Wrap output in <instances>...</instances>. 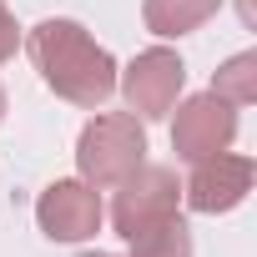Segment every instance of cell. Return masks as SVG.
I'll return each mask as SVG.
<instances>
[{"mask_svg":"<svg viewBox=\"0 0 257 257\" xmlns=\"http://www.w3.org/2000/svg\"><path fill=\"white\" fill-rule=\"evenodd\" d=\"M172 152L182 162H207L217 152H232L237 142V106H227L212 91H197L172 106Z\"/></svg>","mask_w":257,"mask_h":257,"instance_id":"5b68a950","label":"cell"},{"mask_svg":"<svg viewBox=\"0 0 257 257\" xmlns=\"http://www.w3.org/2000/svg\"><path fill=\"white\" fill-rule=\"evenodd\" d=\"M252 177H257V162L242 157V152H217L207 162H192V177L182 182V202L192 212H207V217H222L232 207L247 202L252 192Z\"/></svg>","mask_w":257,"mask_h":257,"instance_id":"52a82bcc","label":"cell"},{"mask_svg":"<svg viewBox=\"0 0 257 257\" xmlns=\"http://www.w3.org/2000/svg\"><path fill=\"white\" fill-rule=\"evenodd\" d=\"M217 11H222V0H142V21H147V31L162 36V41L192 36V31L207 26Z\"/></svg>","mask_w":257,"mask_h":257,"instance_id":"ba28073f","label":"cell"},{"mask_svg":"<svg viewBox=\"0 0 257 257\" xmlns=\"http://www.w3.org/2000/svg\"><path fill=\"white\" fill-rule=\"evenodd\" d=\"M142 162H147V126H142V116L101 111V116H91L81 126V137H76V172L96 192L126 182Z\"/></svg>","mask_w":257,"mask_h":257,"instance_id":"7a4b0ae2","label":"cell"},{"mask_svg":"<svg viewBox=\"0 0 257 257\" xmlns=\"http://www.w3.org/2000/svg\"><path fill=\"white\" fill-rule=\"evenodd\" d=\"M81 257H116V252H81Z\"/></svg>","mask_w":257,"mask_h":257,"instance_id":"4fadbf2b","label":"cell"},{"mask_svg":"<svg viewBox=\"0 0 257 257\" xmlns=\"http://www.w3.org/2000/svg\"><path fill=\"white\" fill-rule=\"evenodd\" d=\"M16 46H21V26H16L11 6H6V0H0V66H6V61L16 56Z\"/></svg>","mask_w":257,"mask_h":257,"instance_id":"8fae6325","label":"cell"},{"mask_svg":"<svg viewBox=\"0 0 257 257\" xmlns=\"http://www.w3.org/2000/svg\"><path fill=\"white\" fill-rule=\"evenodd\" d=\"M0 121H6V86H0Z\"/></svg>","mask_w":257,"mask_h":257,"instance_id":"7c38bea8","label":"cell"},{"mask_svg":"<svg viewBox=\"0 0 257 257\" xmlns=\"http://www.w3.org/2000/svg\"><path fill=\"white\" fill-rule=\"evenodd\" d=\"M26 51H31L41 81H46L61 101H71V106L96 111V106L116 91V61H111L106 46L91 41V31H86L81 21H61V16H56V21L31 26Z\"/></svg>","mask_w":257,"mask_h":257,"instance_id":"6da1fadb","label":"cell"},{"mask_svg":"<svg viewBox=\"0 0 257 257\" xmlns=\"http://www.w3.org/2000/svg\"><path fill=\"white\" fill-rule=\"evenodd\" d=\"M126 247H132V257H192V227H187V217L177 212V217L152 222V227L137 232V237H126Z\"/></svg>","mask_w":257,"mask_h":257,"instance_id":"9c48e42d","label":"cell"},{"mask_svg":"<svg viewBox=\"0 0 257 257\" xmlns=\"http://www.w3.org/2000/svg\"><path fill=\"white\" fill-rule=\"evenodd\" d=\"M212 96H222L227 106H252L257 101V51H237L232 61H222L212 76Z\"/></svg>","mask_w":257,"mask_h":257,"instance_id":"30bf717a","label":"cell"},{"mask_svg":"<svg viewBox=\"0 0 257 257\" xmlns=\"http://www.w3.org/2000/svg\"><path fill=\"white\" fill-rule=\"evenodd\" d=\"M182 212V182L172 167H152L142 162L126 182H116V202H111V227L116 237H137L162 217Z\"/></svg>","mask_w":257,"mask_h":257,"instance_id":"277c9868","label":"cell"},{"mask_svg":"<svg viewBox=\"0 0 257 257\" xmlns=\"http://www.w3.org/2000/svg\"><path fill=\"white\" fill-rule=\"evenodd\" d=\"M101 222H106L101 192L81 177H61L36 197V227L51 242H86L101 232Z\"/></svg>","mask_w":257,"mask_h":257,"instance_id":"8992f818","label":"cell"},{"mask_svg":"<svg viewBox=\"0 0 257 257\" xmlns=\"http://www.w3.org/2000/svg\"><path fill=\"white\" fill-rule=\"evenodd\" d=\"M116 86H121L132 116L162 121V116H172V106L187 91V66H182V56L172 46H152V51H142L126 71H116Z\"/></svg>","mask_w":257,"mask_h":257,"instance_id":"3957f363","label":"cell"}]
</instances>
